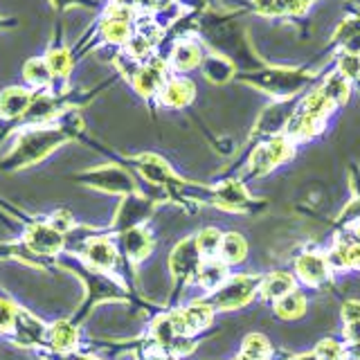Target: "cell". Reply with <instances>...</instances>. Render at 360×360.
<instances>
[{"label": "cell", "mask_w": 360, "mask_h": 360, "mask_svg": "<svg viewBox=\"0 0 360 360\" xmlns=\"http://www.w3.org/2000/svg\"><path fill=\"white\" fill-rule=\"evenodd\" d=\"M82 129L84 124L79 120L77 110H68L56 122L43 124V127H20L11 149L0 160V169L18 172V169L39 165L68 140H72Z\"/></svg>", "instance_id": "1"}, {"label": "cell", "mask_w": 360, "mask_h": 360, "mask_svg": "<svg viewBox=\"0 0 360 360\" xmlns=\"http://www.w3.org/2000/svg\"><path fill=\"white\" fill-rule=\"evenodd\" d=\"M75 180L84 183L93 189L99 191H108V194H135V180L127 169H122L117 165H101L95 169H88V172L77 174Z\"/></svg>", "instance_id": "2"}, {"label": "cell", "mask_w": 360, "mask_h": 360, "mask_svg": "<svg viewBox=\"0 0 360 360\" xmlns=\"http://www.w3.org/2000/svg\"><path fill=\"white\" fill-rule=\"evenodd\" d=\"M22 245L30 255L56 257L65 245V234L54 230L50 223H30L22 232Z\"/></svg>", "instance_id": "3"}, {"label": "cell", "mask_w": 360, "mask_h": 360, "mask_svg": "<svg viewBox=\"0 0 360 360\" xmlns=\"http://www.w3.org/2000/svg\"><path fill=\"white\" fill-rule=\"evenodd\" d=\"M309 75L307 72H300V70H284V68H279V70H266L262 75H257L252 79H248L250 84H255L257 88L266 90V93L275 95V97H286V95H292L302 90L309 82Z\"/></svg>", "instance_id": "4"}, {"label": "cell", "mask_w": 360, "mask_h": 360, "mask_svg": "<svg viewBox=\"0 0 360 360\" xmlns=\"http://www.w3.org/2000/svg\"><path fill=\"white\" fill-rule=\"evenodd\" d=\"M262 286V279L255 275H236L232 277L228 284L221 286L217 290V297H214V304L221 311H234L243 307V304L255 295V290Z\"/></svg>", "instance_id": "5"}, {"label": "cell", "mask_w": 360, "mask_h": 360, "mask_svg": "<svg viewBox=\"0 0 360 360\" xmlns=\"http://www.w3.org/2000/svg\"><path fill=\"white\" fill-rule=\"evenodd\" d=\"M131 84L142 97L160 95L162 86L167 84V63L160 61V59H155V56H151V59H146L144 63H140V68L131 77Z\"/></svg>", "instance_id": "6"}, {"label": "cell", "mask_w": 360, "mask_h": 360, "mask_svg": "<svg viewBox=\"0 0 360 360\" xmlns=\"http://www.w3.org/2000/svg\"><path fill=\"white\" fill-rule=\"evenodd\" d=\"M50 326H45L37 315H32L25 309H18L16 313V324H14V340L18 347H39L48 342Z\"/></svg>", "instance_id": "7"}, {"label": "cell", "mask_w": 360, "mask_h": 360, "mask_svg": "<svg viewBox=\"0 0 360 360\" xmlns=\"http://www.w3.org/2000/svg\"><path fill=\"white\" fill-rule=\"evenodd\" d=\"M290 153H292V144H290L288 138H281V135H279V138L268 140L266 144L259 146V149L255 151V155H252V162H250L252 174L262 176V174L270 172V169L277 167L279 162H284Z\"/></svg>", "instance_id": "8"}, {"label": "cell", "mask_w": 360, "mask_h": 360, "mask_svg": "<svg viewBox=\"0 0 360 360\" xmlns=\"http://www.w3.org/2000/svg\"><path fill=\"white\" fill-rule=\"evenodd\" d=\"M34 90L25 86H9L0 93V120L5 122H22L32 106Z\"/></svg>", "instance_id": "9"}, {"label": "cell", "mask_w": 360, "mask_h": 360, "mask_svg": "<svg viewBox=\"0 0 360 360\" xmlns=\"http://www.w3.org/2000/svg\"><path fill=\"white\" fill-rule=\"evenodd\" d=\"M151 212V202L142 198V196H135V194H129L127 198L122 200V205L115 214V219H112V228L117 232H127V230H133V228H140V223H144V219L149 217Z\"/></svg>", "instance_id": "10"}, {"label": "cell", "mask_w": 360, "mask_h": 360, "mask_svg": "<svg viewBox=\"0 0 360 360\" xmlns=\"http://www.w3.org/2000/svg\"><path fill=\"white\" fill-rule=\"evenodd\" d=\"M82 257L86 259V264L90 268L101 270V273H106V270H110L117 264V250L106 236H93V239H88L82 248Z\"/></svg>", "instance_id": "11"}, {"label": "cell", "mask_w": 360, "mask_h": 360, "mask_svg": "<svg viewBox=\"0 0 360 360\" xmlns=\"http://www.w3.org/2000/svg\"><path fill=\"white\" fill-rule=\"evenodd\" d=\"M198 259H200V252L196 248V239L183 241L176 245V250L169 257V270H172V275L178 279H189L191 275L198 273V268H200Z\"/></svg>", "instance_id": "12"}, {"label": "cell", "mask_w": 360, "mask_h": 360, "mask_svg": "<svg viewBox=\"0 0 360 360\" xmlns=\"http://www.w3.org/2000/svg\"><path fill=\"white\" fill-rule=\"evenodd\" d=\"M77 342H79V329L72 320H59L50 326V333H48L50 352L68 356L75 352Z\"/></svg>", "instance_id": "13"}, {"label": "cell", "mask_w": 360, "mask_h": 360, "mask_svg": "<svg viewBox=\"0 0 360 360\" xmlns=\"http://www.w3.org/2000/svg\"><path fill=\"white\" fill-rule=\"evenodd\" d=\"M194 99V84L185 77L167 79V84L160 90V101L169 108H183Z\"/></svg>", "instance_id": "14"}, {"label": "cell", "mask_w": 360, "mask_h": 360, "mask_svg": "<svg viewBox=\"0 0 360 360\" xmlns=\"http://www.w3.org/2000/svg\"><path fill=\"white\" fill-rule=\"evenodd\" d=\"M329 268H331L329 259L322 257V255H315V252L302 255L295 264L300 279L307 281V284H311V286L320 284V281H324L326 277H329Z\"/></svg>", "instance_id": "15"}, {"label": "cell", "mask_w": 360, "mask_h": 360, "mask_svg": "<svg viewBox=\"0 0 360 360\" xmlns=\"http://www.w3.org/2000/svg\"><path fill=\"white\" fill-rule=\"evenodd\" d=\"M22 79H25V84L34 93H43V90L54 88V77L43 56H32V59L25 61V65H22Z\"/></svg>", "instance_id": "16"}, {"label": "cell", "mask_w": 360, "mask_h": 360, "mask_svg": "<svg viewBox=\"0 0 360 360\" xmlns=\"http://www.w3.org/2000/svg\"><path fill=\"white\" fill-rule=\"evenodd\" d=\"M43 59H45V63H48L50 72L54 77V84L56 82H65V79L70 77L75 59H72V52L68 50L63 43H52L50 48L45 50Z\"/></svg>", "instance_id": "17"}, {"label": "cell", "mask_w": 360, "mask_h": 360, "mask_svg": "<svg viewBox=\"0 0 360 360\" xmlns=\"http://www.w3.org/2000/svg\"><path fill=\"white\" fill-rule=\"evenodd\" d=\"M120 241H122V248H124V255H127L129 259H133V262H140V259L149 257L151 248H153L151 234L146 232L144 228H133V230L122 232Z\"/></svg>", "instance_id": "18"}, {"label": "cell", "mask_w": 360, "mask_h": 360, "mask_svg": "<svg viewBox=\"0 0 360 360\" xmlns=\"http://www.w3.org/2000/svg\"><path fill=\"white\" fill-rule=\"evenodd\" d=\"M198 63H202V54H200L198 43L191 39L180 41L174 48L172 56H169V65L178 72H187L191 68H196Z\"/></svg>", "instance_id": "19"}, {"label": "cell", "mask_w": 360, "mask_h": 360, "mask_svg": "<svg viewBox=\"0 0 360 360\" xmlns=\"http://www.w3.org/2000/svg\"><path fill=\"white\" fill-rule=\"evenodd\" d=\"M135 162H138L140 174L146 180H149V183H153V185H167L169 180H174L172 169L167 167V162L162 160V158L151 155V153H144L140 158H135Z\"/></svg>", "instance_id": "20"}, {"label": "cell", "mask_w": 360, "mask_h": 360, "mask_svg": "<svg viewBox=\"0 0 360 360\" xmlns=\"http://www.w3.org/2000/svg\"><path fill=\"white\" fill-rule=\"evenodd\" d=\"M228 264L217 262V259H205L202 266L198 268V284L205 290H219L225 281V273H228Z\"/></svg>", "instance_id": "21"}, {"label": "cell", "mask_w": 360, "mask_h": 360, "mask_svg": "<svg viewBox=\"0 0 360 360\" xmlns=\"http://www.w3.org/2000/svg\"><path fill=\"white\" fill-rule=\"evenodd\" d=\"M292 286H295V279L288 273H273L268 275L264 281H262V295L266 300H281L286 297L288 292H292Z\"/></svg>", "instance_id": "22"}, {"label": "cell", "mask_w": 360, "mask_h": 360, "mask_svg": "<svg viewBox=\"0 0 360 360\" xmlns=\"http://www.w3.org/2000/svg\"><path fill=\"white\" fill-rule=\"evenodd\" d=\"M245 252H248V245L243 241V236H239V234L223 236L221 252H219L223 264H239L245 259Z\"/></svg>", "instance_id": "23"}, {"label": "cell", "mask_w": 360, "mask_h": 360, "mask_svg": "<svg viewBox=\"0 0 360 360\" xmlns=\"http://www.w3.org/2000/svg\"><path fill=\"white\" fill-rule=\"evenodd\" d=\"M304 309H307V297L302 295V292H288L286 297H281L277 300L275 304V311L279 318H284V320H292V318H300V315L304 313Z\"/></svg>", "instance_id": "24"}, {"label": "cell", "mask_w": 360, "mask_h": 360, "mask_svg": "<svg viewBox=\"0 0 360 360\" xmlns=\"http://www.w3.org/2000/svg\"><path fill=\"white\" fill-rule=\"evenodd\" d=\"M202 72H205V77L210 79V82L223 84L232 77V65L225 61L223 56L214 54V56H207V59L202 61Z\"/></svg>", "instance_id": "25"}, {"label": "cell", "mask_w": 360, "mask_h": 360, "mask_svg": "<svg viewBox=\"0 0 360 360\" xmlns=\"http://www.w3.org/2000/svg\"><path fill=\"white\" fill-rule=\"evenodd\" d=\"M221 243H223V236L217 228H205L196 239L198 252L205 259H217L221 252Z\"/></svg>", "instance_id": "26"}, {"label": "cell", "mask_w": 360, "mask_h": 360, "mask_svg": "<svg viewBox=\"0 0 360 360\" xmlns=\"http://www.w3.org/2000/svg\"><path fill=\"white\" fill-rule=\"evenodd\" d=\"M248 200L250 198H248L241 183H228V185H223L219 191V205H223V207L239 210V207L248 205Z\"/></svg>", "instance_id": "27"}, {"label": "cell", "mask_w": 360, "mask_h": 360, "mask_svg": "<svg viewBox=\"0 0 360 360\" xmlns=\"http://www.w3.org/2000/svg\"><path fill=\"white\" fill-rule=\"evenodd\" d=\"M322 90L333 104H342V101H347V97H349V79L342 77L340 72H333L329 79H326Z\"/></svg>", "instance_id": "28"}, {"label": "cell", "mask_w": 360, "mask_h": 360, "mask_svg": "<svg viewBox=\"0 0 360 360\" xmlns=\"http://www.w3.org/2000/svg\"><path fill=\"white\" fill-rule=\"evenodd\" d=\"M16 313H18V307H14L9 300L0 297V335H7L14 331Z\"/></svg>", "instance_id": "29"}, {"label": "cell", "mask_w": 360, "mask_h": 360, "mask_svg": "<svg viewBox=\"0 0 360 360\" xmlns=\"http://www.w3.org/2000/svg\"><path fill=\"white\" fill-rule=\"evenodd\" d=\"M243 354L252 360H266L270 356V347L262 335H250L243 342Z\"/></svg>", "instance_id": "30"}, {"label": "cell", "mask_w": 360, "mask_h": 360, "mask_svg": "<svg viewBox=\"0 0 360 360\" xmlns=\"http://www.w3.org/2000/svg\"><path fill=\"white\" fill-rule=\"evenodd\" d=\"M338 72L347 77L349 82H352V79H360V54H354V52L342 54L340 63H338Z\"/></svg>", "instance_id": "31"}, {"label": "cell", "mask_w": 360, "mask_h": 360, "mask_svg": "<svg viewBox=\"0 0 360 360\" xmlns=\"http://www.w3.org/2000/svg\"><path fill=\"white\" fill-rule=\"evenodd\" d=\"M54 230H59L61 234H65L68 230H72L75 228V221H72V214L68 212V210H56L52 217H50V221H48Z\"/></svg>", "instance_id": "32"}, {"label": "cell", "mask_w": 360, "mask_h": 360, "mask_svg": "<svg viewBox=\"0 0 360 360\" xmlns=\"http://www.w3.org/2000/svg\"><path fill=\"white\" fill-rule=\"evenodd\" d=\"M342 356H345L342 347H340V345H335V342H331V340H324V342H320V347H318V358H320V360H340Z\"/></svg>", "instance_id": "33"}, {"label": "cell", "mask_w": 360, "mask_h": 360, "mask_svg": "<svg viewBox=\"0 0 360 360\" xmlns=\"http://www.w3.org/2000/svg\"><path fill=\"white\" fill-rule=\"evenodd\" d=\"M52 7L56 11H65V9H70V7H84V9H93L97 3L95 0H50Z\"/></svg>", "instance_id": "34"}, {"label": "cell", "mask_w": 360, "mask_h": 360, "mask_svg": "<svg viewBox=\"0 0 360 360\" xmlns=\"http://www.w3.org/2000/svg\"><path fill=\"white\" fill-rule=\"evenodd\" d=\"M347 268L360 270V243L347 248Z\"/></svg>", "instance_id": "35"}, {"label": "cell", "mask_w": 360, "mask_h": 360, "mask_svg": "<svg viewBox=\"0 0 360 360\" xmlns=\"http://www.w3.org/2000/svg\"><path fill=\"white\" fill-rule=\"evenodd\" d=\"M342 315H345V320L352 324V322H358L360 320V302H347L345 304V311H342Z\"/></svg>", "instance_id": "36"}, {"label": "cell", "mask_w": 360, "mask_h": 360, "mask_svg": "<svg viewBox=\"0 0 360 360\" xmlns=\"http://www.w3.org/2000/svg\"><path fill=\"white\" fill-rule=\"evenodd\" d=\"M345 335L349 338V340L360 342V320H358V322H352V324H349V329L345 331Z\"/></svg>", "instance_id": "37"}, {"label": "cell", "mask_w": 360, "mask_h": 360, "mask_svg": "<svg viewBox=\"0 0 360 360\" xmlns=\"http://www.w3.org/2000/svg\"><path fill=\"white\" fill-rule=\"evenodd\" d=\"M16 25V20H11L7 16H0V30H9V27H14Z\"/></svg>", "instance_id": "38"}, {"label": "cell", "mask_w": 360, "mask_h": 360, "mask_svg": "<svg viewBox=\"0 0 360 360\" xmlns=\"http://www.w3.org/2000/svg\"><path fill=\"white\" fill-rule=\"evenodd\" d=\"M61 360H95V358H90V356H82V354H68V356H63Z\"/></svg>", "instance_id": "39"}, {"label": "cell", "mask_w": 360, "mask_h": 360, "mask_svg": "<svg viewBox=\"0 0 360 360\" xmlns=\"http://www.w3.org/2000/svg\"><path fill=\"white\" fill-rule=\"evenodd\" d=\"M349 358H354V360H360V342H356L352 349H349Z\"/></svg>", "instance_id": "40"}, {"label": "cell", "mask_w": 360, "mask_h": 360, "mask_svg": "<svg viewBox=\"0 0 360 360\" xmlns=\"http://www.w3.org/2000/svg\"><path fill=\"white\" fill-rule=\"evenodd\" d=\"M236 360H252V358H248L245 354H241V358H236Z\"/></svg>", "instance_id": "41"}]
</instances>
